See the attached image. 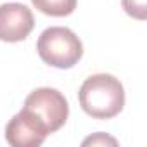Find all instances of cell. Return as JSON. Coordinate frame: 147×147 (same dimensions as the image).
<instances>
[{
  "instance_id": "cell-2",
  "label": "cell",
  "mask_w": 147,
  "mask_h": 147,
  "mask_svg": "<svg viewBox=\"0 0 147 147\" xmlns=\"http://www.w3.org/2000/svg\"><path fill=\"white\" fill-rule=\"evenodd\" d=\"M47 137L64 126L69 116V106L66 97L50 87H42L33 90L21 109Z\"/></svg>"
},
{
  "instance_id": "cell-5",
  "label": "cell",
  "mask_w": 147,
  "mask_h": 147,
  "mask_svg": "<svg viewBox=\"0 0 147 147\" xmlns=\"http://www.w3.org/2000/svg\"><path fill=\"white\" fill-rule=\"evenodd\" d=\"M47 135L19 111L5 126V140L12 147H38L45 142Z\"/></svg>"
},
{
  "instance_id": "cell-8",
  "label": "cell",
  "mask_w": 147,
  "mask_h": 147,
  "mask_svg": "<svg viewBox=\"0 0 147 147\" xmlns=\"http://www.w3.org/2000/svg\"><path fill=\"white\" fill-rule=\"evenodd\" d=\"M88 144H92V145H97V144H111V145H116L118 142H116V138H113V137H109L106 133H95L94 137H88V138L83 140V145H88Z\"/></svg>"
},
{
  "instance_id": "cell-7",
  "label": "cell",
  "mask_w": 147,
  "mask_h": 147,
  "mask_svg": "<svg viewBox=\"0 0 147 147\" xmlns=\"http://www.w3.org/2000/svg\"><path fill=\"white\" fill-rule=\"evenodd\" d=\"M121 5L125 12L138 21L147 18V0H121Z\"/></svg>"
},
{
  "instance_id": "cell-4",
  "label": "cell",
  "mask_w": 147,
  "mask_h": 147,
  "mask_svg": "<svg viewBox=\"0 0 147 147\" xmlns=\"http://www.w3.org/2000/svg\"><path fill=\"white\" fill-rule=\"evenodd\" d=\"M35 28L33 12L18 2H9L0 5V40L16 43L30 36Z\"/></svg>"
},
{
  "instance_id": "cell-1",
  "label": "cell",
  "mask_w": 147,
  "mask_h": 147,
  "mask_svg": "<svg viewBox=\"0 0 147 147\" xmlns=\"http://www.w3.org/2000/svg\"><path fill=\"white\" fill-rule=\"evenodd\" d=\"M78 100L88 116L95 119H111L125 107V88L113 75L99 73L82 83Z\"/></svg>"
},
{
  "instance_id": "cell-3",
  "label": "cell",
  "mask_w": 147,
  "mask_h": 147,
  "mask_svg": "<svg viewBox=\"0 0 147 147\" xmlns=\"http://www.w3.org/2000/svg\"><path fill=\"white\" fill-rule=\"evenodd\" d=\"M40 59L57 69H69L83 57V43L69 28H47L36 42Z\"/></svg>"
},
{
  "instance_id": "cell-6",
  "label": "cell",
  "mask_w": 147,
  "mask_h": 147,
  "mask_svg": "<svg viewBox=\"0 0 147 147\" xmlns=\"http://www.w3.org/2000/svg\"><path fill=\"white\" fill-rule=\"evenodd\" d=\"M36 11L52 18H64L75 12L78 0H31Z\"/></svg>"
}]
</instances>
